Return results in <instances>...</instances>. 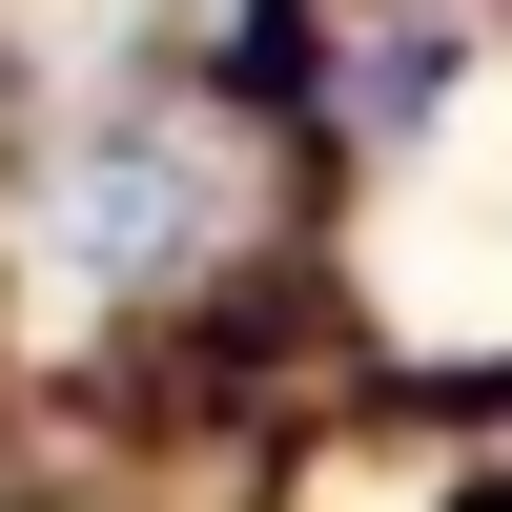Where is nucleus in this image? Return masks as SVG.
Wrapping results in <instances>:
<instances>
[{"label": "nucleus", "mask_w": 512, "mask_h": 512, "mask_svg": "<svg viewBox=\"0 0 512 512\" xmlns=\"http://www.w3.org/2000/svg\"><path fill=\"white\" fill-rule=\"evenodd\" d=\"M185 226H205V164H164V144H123V164L62 185V246H82V267H164Z\"/></svg>", "instance_id": "nucleus-1"}]
</instances>
